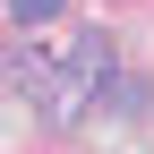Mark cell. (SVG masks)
<instances>
[{"instance_id":"cell-1","label":"cell","mask_w":154,"mask_h":154,"mask_svg":"<svg viewBox=\"0 0 154 154\" xmlns=\"http://www.w3.org/2000/svg\"><path fill=\"white\" fill-rule=\"evenodd\" d=\"M103 60H111V43H103V34H77V43H69V60H43V86H34V94H43V111H51V120H77V111H86V94L111 77Z\"/></svg>"},{"instance_id":"cell-2","label":"cell","mask_w":154,"mask_h":154,"mask_svg":"<svg viewBox=\"0 0 154 154\" xmlns=\"http://www.w3.org/2000/svg\"><path fill=\"white\" fill-rule=\"evenodd\" d=\"M9 17L17 26H43V17H60V0H9Z\"/></svg>"}]
</instances>
